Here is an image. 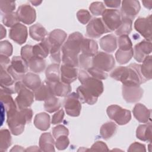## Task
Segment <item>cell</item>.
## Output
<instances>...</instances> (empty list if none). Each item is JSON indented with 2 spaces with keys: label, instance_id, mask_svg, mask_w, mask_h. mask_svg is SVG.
<instances>
[{
  "label": "cell",
  "instance_id": "32",
  "mask_svg": "<svg viewBox=\"0 0 152 152\" xmlns=\"http://www.w3.org/2000/svg\"><path fill=\"white\" fill-rule=\"evenodd\" d=\"M46 80L50 82L61 81L60 66L59 64H52L49 65L45 71Z\"/></svg>",
  "mask_w": 152,
  "mask_h": 152
},
{
  "label": "cell",
  "instance_id": "56",
  "mask_svg": "<svg viewBox=\"0 0 152 152\" xmlns=\"http://www.w3.org/2000/svg\"><path fill=\"white\" fill-rule=\"evenodd\" d=\"M0 56H1L0 57L1 68L7 70V68L11 65V62L10 61V59L8 56H6L4 55H1Z\"/></svg>",
  "mask_w": 152,
  "mask_h": 152
},
{
  "label": "cell",
  "instance_id": "4",
  "mask_svg": "<svg viewBox=\"0 0 152 152\" xmlns=\"http://www.w3.org/2000/svg\"><path fill=\"white\" fill-rule=\"evenodd\" d=\"M15 90L18 96L15 99L18 109L29 107L34 102V93L30 90L22 81H17L15 84Z\"/></svg>",
  "mask_w": 152,
  "mask_h": 152
},
{
  "label": "cell",
  "instance_id": "22",
  "mask_svg": "<svg viewBox=\"0 0 152 152\" xmlns=\"http://www.w3.org/2000/svg\"><path fill=\"white\" fill-rule=\"evenodd\" d=\"M66 33L61 29H55L52 31L47 37V39L51 46H62L63 43L66 39Z\"/></svg>",
  "mask_w": 152,
  "mask_h": 152
},
{
  "label": "cell",
  "instance_id": "44",
  "mask_svg": "<svg viewBox=\"0 0 152 152\" xmlns=\"http://www.w3.org/2000/svg\"><path fill=\"white\" fill-rule=\"evenodd\" d=\"M62 46H53L51 47L50 50V57L52 61L56 64H59L62 61Z\"/></svg>",
  "mask_w": 152,
  "mask_h": 152
},
{
  "label": "cell",
  "instance_id": "8",
  "mask_svg": "<svg viewBox=\"0 0 152 152\" xmlns=\"http://www.w3.org/2000/svg\"><path fill=\"white\" fill-rule=\"evenodd\" d=\"M102 15L103 23L110 31L116 30L121 24V14L118 10L106 9Z\"/></svg>",
  "mask_w": 152,
  "mask_h": 152
},
{
  "label": "cell",
  "instance_id": "55",
  "mask_svg": "<svg viewBox=\"0 0 152 152\" xmlns=\"http://www.w3.org/2000/svg\"><path fill=\"white\" fill-rule=\"evenodd\" d=\"M128 151H146L145 146L144 144L139 143L138 142H135L131 144L129 148L128 149Z\"/></svg>",
  "mask_w": 152,
  "mask_h": 152
},
{
  "label": "cell",
  "instance_id": "19",
  "mask_svg": "<svg viewBox=\"0 0 152 152\" xmlns=\"http://www.w3.org/2000/svg\"><path fill=\"white\" fill-rule=\"evenodd\" d=\"M60 74L61 81L70 84L77 78L78 71L76 67L62 64L60 67Z\"/></svg>",
  "mask_w": 152,
  "mask_h": 152
},
{
  "label": "cell",
  "instance_id": "20",
  "mask_svg": "<svg viewBox=\"0 0 152 152\" xmlns=\"http://www.w3.org/2000/svg\"><path fill=\"white\" fill-rule=\"evenodd\" d=\"M135 119L140 122L145 124L151 121V109L141 103H137L132 110Z\"/></svg>",
  "mask_w": 152,
  "mask_h": 152
},
{
  "label": "cell",
  "instance_id": "43",
  "mask_svg": "<svg viewBox=\"0 0 152 152\" xmlns=\"http://www.w3.org/2000/svg\"><path fill=\"white\" fill-rule=\"evenodd\" d=\"M119 49L128 50L132 49V43L128 35L120 36L118 39Z\"/></svg>",
  "mask_w": 152,
  "mask_h": 152
},
{
  "label": "cell",
  "instance_id": "38",
  "mask_svg": "<svg viewBox=\"0 0 152 152\" xmlns=\"http://www.w3.org/2000/svg\"><path fill=\"white\" fill-rule=\"evenodd\" d=\"M61 104L59 99L53 96L45 101L44 108L49 113L55 112L59 109Z\"/></svg>",
  "mask_w": 152,
  "mask_h": 152
},
{
  "label": "cell",
  "instance_id": "57",
  "mask_svg": "<svg viewBox=\"0 0 152 152\" xmlns=\"http://www.w3.org/2000/svg\"><path fill=\"white\" fill-rule=\"evenodd\" d=\"M104 3L105 5L110 8H118L121 3V1L113 0V1H104Z\"/></svg>",
  "mask_w": 152,
  "mask_h": 152
},
{
  "label": "cell",
  "instance_id": "27",
  "mask_svg": "<svg viewBox=\"0 0 152 152\" xmlns=\"http://www.w3.org/2000/svg\"><path fill=\"white\" fill-rule=\"evenodd\" d=\"M136 137L141 141L151 142L152 138L151 121L145 123V124L140 125L137 127L136 130Z\"/></svg>",
  "mask_w": 152,
  "mask_h": 152
},
{
  "label": "cell",
  "instance_id": "52",
  "mask_svg": "<svg viewBox=\"0 0 152 152\" xmlns=\"http://www.w3.org/2000/svg\"><path fill=\"white\" fill-rule=\"evenodd\" d=\"M52 134L54 138H57L61 135H68V129L62 125H58L52 129Z\"/></svg>",
  "mask_w": 152,
  "mask_h": 152
},
{
  "label": "cell",
  "instance_id": "9",
  "mask_svg": "<svg viewBox=\"0 0 152 152\" xmlns=\"http://www.w3.org/2000/svg\"><path fill=\"white\" fill-rule=\"evenodd\" d=\"M64 106L68 115L72 117L80 115L81 104L77 93L72 92L66 96L64 101Z\"/></svg>",
  "mask_w": 152,
  "mask_h": 152
},
{
  "label": "cell",
  "instance_id": "54",
  "mask_svg": "<svg viewBox=\"0 0 152 152\" xmlns=\"http://www.w3.org/2000/svg\"><path fill=\"white\" fill-rule=\"evenodd\" d=\"M64 117V111L63 109H60L58 112H56L52 116V124L53 125L60 124L62 122Z\"/></svg>",
  "mask_w": 152,
  "mask_h": 152
},
{
  "label": "cell",
  "instance_id": "7",
  "mask_svg": "<svg viewBox=\"0 0 152 152\" xmlns=\"http://www.w3.org/2000/svg\"><path fill=\"white\" fill-rule=\"evenodd\" d=\"M115 65L113 56L109 53L98 52L93 57L92 66L99 68L104 72L111 71Z\"/></svg>",
  "mask_w": 152,
  "mask_h": 152
},
{
  "label": "cell",
  "instance_id": "1",
  "mask_svg": "<svg viewBox=\"0 0 152 152\" xmlns=\"http://www.w3.org/2000/svg\"><path fill=\"white\" fill-rule=\"evenodd\" d=\"M84 39L80 32L71 34L62 46V61L63 64L77 67L78 66V54L81 52V44Z\"/></svg>",
  "mask_w": 152,
  "mask_h": 152
},
{
  "label": "cell",
  "instance_id": "48",
  "mask_svg": "<svg viewBox=\"0 0 152 152\" xmlns=\"http://www.w3.org/2000/svg\"><path fill=\"white\" fill-rule=\"evenodd\" d=\"M12 46L7 40L2 41L0 43V53L1 55L10 56L12 53Z\"/></svg>",
  "mask_w": 152,
  "mask_h": 152
},
{
  "label": "cell",
  "instance_id": "59",
  "mask_svg": "<svg viewBox=\"0 0 152 152\" xmlns=\"http://www.w3.org/2000/svg\"><path fill=\"white\" fill-rule=\"evenodd\" d=\"M6 36V30L4 27L2 25H1V39H3Z\"/></svg>",
  "mask_w": 152,
  "mask_h": 152
},
{
  "label": "cell",
  "instance_id": "47",
  "mask_svg": "<svg viewBox=\"0 0 152 152\" xmlns=\"http://www.w3.org/2000/svg\"><path fill=\"white\" fill-rule=\"evenodd\" d=\"M87 71L91 77L100 80H105L108 76V74L106 72L93 66L90 68Z\"/></svg>",
  "mask_w": 152,
  "mask_h": 152
},
{
  "label": "cell",
  "instance_id": "18",
  "mask_svg": "<svg viewBox=\"0 0 152 152\" xmlns=\"http://www.w3.org/2000/svg\"><path fill=\"white\" fill-rule=\"evenodd\" d=\"M48 84H49L50 88L55 96L59 97H66L71 91V86L69 84H66L61 81L50 82L46 79Z\"/></svg>",
  "mask_w": 152,
  "mask_h": 152
},
{
  "label": "cell",
  "instance_id": "31",
  "mask_svg": "<svg viewBox=\"0 0 152 152\" xmlns=\"http://www.w3.org/2000/svg\"><path fill=\"white\" fill-rule=\"evenodd\" d=\"M34 125L41 131H46L50 127V119L49 114L42 112L37 114L34 119Z\"/></svg>",
  "mask_w": 152,
  "mask_h": 152
},
{
  "label": "cell",
  "instance_id": "13",
  "mask_svg": "<svg viewBox=\"0 0 152 152\" xmlns=\"http://www.w3.org/2000/svg\"><path fill=\"white\" fill-rule=\"evenodd\" d=\"M17 14L20 20L23 23L31 24L33 23L36 18V12L33 7L28 4L20 5L17 10Z\"/></svg>",
  "mask_w": 152,
  "mask_h": 152
},
{
  "label": "cell",
  "instance_id": "28",
  "mask_svg": "<svg viewBox=\"0 0 152 152\" xmlns=\"http://www.w3.org/2000/svg\"><path fill=\"white\" fill-rule=\"evenodd\" d=\"M29 34L33 40L42 42L46 38L48 31L42 25L37 23L29 28Z\"/></svg>",
  "mask_w": 152,
  "mask_h": 152
},
{
  "label": "cell",
  "instance_id": "30",
  "mask_svg": "<svg viewBox=\"0 0 152 152\" xmlns=\"http://www.w3.org/2000/svg\"><path fill=\"white\" fill-rule=\"evenodd\" d=\"M22 83L28 88L33 91L36 90L42 83L39 76L32 72H28L25 74L22 79Z\"/></svg>",
  "mask_w": 152,
  "mask_h": 152
},
{
  "label": "cell",
  "instance_id": "41",
  "mask_svg": "<svg viewBox=\"0 0 152 152\" xmlns=\"http://www.w3.org/2000/svg\"><path fill=\"white\" fill-rule=\"evenodd\" d=\"M3 24L8 27H12L15 25L20 23V20L17 12H12L7 14H4L2 18Z\"/></svg>",
  "mask_w": 152,
  "mask_h": 152
},
{
  "label": "cell",
  "instance_id": "34",
  "mask_svg": "<svg viewBox=\"0 0 152 152\" xmlns=\"http://www.w3.org/2000/svg\"><path fill=\"white\" fill-rule=\"evenodd\" d=\"M28 68L35 73H40L46 68V61L43 58L33 56L27 62Z\"/></svg>",
  "mask_w": 152,
  "mask_h": 152
},
{
  "label": "cell",
  "instance_id": "15",
  "mask_svg": "<svg viewBox=\"0 0 152 152\" xmlns=\"http://www.w3.org/2000/svg\"><path fill=\"white\" fill-rule=\"evenodd\" d=\"M81 84L94 96L97 98L103 92V82L100 80L91 77L90 75L81 83Z\"/></svg>",
  "mask_w": 152,
  "mask_h": 152
},
{
  "label": "cell",
  "instance_id": "5",
  "mask_svg": "<svg viewBox=\"0 0 152 152\" xmlns=\"http://www.w3.org/2000/svg\"><path fill=\"white\" fill-rule=\"evenodd\" d=\"M28 68V64L21 56H14L7 71L15 81H22Z\"/></svg>",
  "mask_w": 152,
  "mask_h": 152
},
{
  "label": "cell",
  "instance_id": "16",
  "mask_svg": "<svg viewBox=\"0 0 152 152\" xmlns=\"http://www.w3.org/2000/svg\"><path fill=\"white\" fill-rule=\"evenodd\" d=\"M134 50V58L138 62H142L151 52V43L147 40H143L137 43Z\"/></svg>",
  "mask_w": 152,
  "mask_h": 152
},
{
  "label": "cell",
  "instance_id": "36",
  "mask_svg": "<svg viewBox=\"0 0 152 152\" xmlns=\"http://www.w3.org/2000/svg\"><path fill=\"white\" fill-rule=\"evenodd\" d=\"M121 24L119 27L115 30V33L117 36L128 35L132 31V21L130 18L121 17Z\"/></svg>",
  "mask_w": 152,
  "mask_h": 152
},
{
  "label": "cell",
  "instance_id": "26",
  "mask_svg": "<svg viewBox=\"0 0 152 152\" xmlns=\"http://www.w3.org/2000/svg\"><path fill=\"white\" fill-rule=\"evenodd\" d=\"M81 51L83 54L94 56L98 52L97 42L91 39L84 38L81 44Z\"/></svg>",
  "mask_w": 152,
  "mask_h": 152
},
{
  "label": "cell",
  "instance_id": "10",
  "mask_svg": "<svg viewBox=\"0 0 152 152\" xmlns=\"http://www.w3.org/2000/svg\"><path fill=\"white\" fill-rule=\"evenodd\" d=\"M110 31L105 26L101 18H94L91 20L86 27L87 35L91 38H99L102 34Z\"/></svg>",
  "mask_w": 152,
  "mask_h": 152
},
{
  "label": "cell",
  "instance_id": "61",
  "mask_svg": "<svg viewBox=\"0 0 152 152\" xmlns=\"http://www.w3.org/2000/svg\"><path fill=\"white\" fill-rule=\"evenodd\" d=\"M33 5L34 6H37V5H39L42 2V1H30Z\"/></svg>",
  "mask_w": 152,
  "mask_h": 152
},
{
  "label": "cell",
  "instance_id": "11",
  "mask_svg": "<svg viewBox=\"0 0 152 152\" xmlns=\"http://www.w3.org/2000/svg\"><path fill=\"white\" fill-rule=\"evenodd\" d=\"M134 28L145 40H151V15L139 17L134 23Z\"/></svg>",
  "mask_w": 152,
  "mask_h": 152
},
{
  "label": "cell",
  "instance_id": "45",
  "mask_svg": "<svg viewBox=\"0 0 152 152\" xmlns=\"http://www.w3.org/2000/svg\"><path fill=\"white\" fill-rule=\"evenodd\" d=\"M1 12L2 14H7L12 12L15 8V2L14 1H1Z\"/></svg>",
  "mask_w": 152,
  "mask_h": 152
},
{
  "label": "cell",
  "instance_id": "17",
  "mask_svg": "<svg viewBox=\"0 0 152 152\" xmlns=\"http://www.w3.org/2000/svg\"><path fill=\"white\" fill-rule=\"evenodd\" d=\"M27 36V28L24 24L18 23L10 30V38L19 45L24 43L26 42Z\"/></svg>",
  "mask_w": 152,
  "mask_h": 152
},
{
  "label": "cell",
  "instance_id": "6",
  "mask_svg": "<svg viewBox=\"0 0 152 152\" xmlns=\"http://www.w3.org/2000/svg\"><path fill=\"white\" fill-rule=\"evenodd\" d=\"M106 112L108 117L110 119L115 121L119 125L128 124L131 119V114L129 110L116 104L108 106Z\"/></svg>",
  "mask_w": 152,
  "mask_h": 152
},
{
  "label": "cell",
  "instance_id": "37",
  "mask_svg": "<svg viewBox=\"0 0 152 152\" xmlns=\"http://www.w3.org/2000/svg\"><path fill=\"white\" fill-rule=\"evenodd\" d=\"M133 49L128 50H122L118 49L115 53V58L119 64L124 65L127 64L131 59V58L133 57Z\"/></svg>",
  "mask_w": 152,
  "mask_h": 152
},
{
  "label": "cell",
  "instance_id": "24",
  "mask_svg": "<svg viewBox=\"0 0 152 152\" xmlns=\"http://www.w3.org/2000/svg\"><path fill=\"white\" fill-rule=\"evenodd\" d=\"M55 142L50 132L43 133L39 138V148L42 151H55Z\"/></svg>",
  "mask_w": 152,
  "mask_h": 152
},
{
  "label": "cell",
  "instance_id": "12",
  "mask_svg": "<svg viewBox=\"0 0 152 152\" xmlns=\"http://www.w3.org/2000/svg\"><path fill=\"white\" fill-rule=\"evenodd\" d=\"M122 96L127 103H135L139 101L142 97L143 89L138 85H122Z\"/></svg>",
  "mask_w": 152,
  "mask_h": 152
},
{
  "label": "cell",
  "instance_id": "21",
  "mask_svg": "<svg viewBox=\"0 0 152 152\" xmlns=\"http://www.w3.org/2000/svg\"><path fill=\"white\" fill-rule=\"evenodd\" d=\"M51 46L47 39V37L39 44H36L33 46V56L46 58L50 53Z\"/></svg>",
  "mask_w": 152,
  "mask_h": 152
},
{
  "label": "cell",
  "instance_id": "3",
  "mask_svg": "<svg viewBox=\"0 0 152 152\" xmlns=\"http://www.w3.org/2000/svg\"><path fill=\"white\" fill-rule=\"evenodd\" d=\"M7 114V122L10 132L14 135L23 133L25 125L31 122L33 117V111L29 108L18 109L15 107L6 111Z\"/></svg>",
  "mask_w": 152,
  "mask_h": 152
},
{
  "label": "cell",
  "instance_id": "58",
  "mask_svg": "<svg viewBox=\"0 0 152 152\" xmlns=\"http://www.w3.org/2000/svg\"><path fill=\"white\" fill-rule=\"evenodd\" d=\"M142 3L143 4V5L149 10L151 9L152 7V1H142Z\"/></svg>",
  "mask_w": 152,
  "mask_h": 152
},
{
  "label": "cell",
  "instance_id": "25",
  "mask_svg": "<svg viewBox=\"0 0 152 152\" xmlns=\"http://www.w3.org/2000/svg\"><path fill=\"white\" fill-rule=\"evenodd\" d=\"M100 48L105 52L111 53L117 48V39L113 34H107L100 39Z\"/></svg>",
  "mask_w": 152,
  "mask_h": 152
},
{
  "label": "cell",
  "instance_id": "49",
  "mask_svg": "<svg viewBox=\"0 0 152 152\" xmlns=\"http://www.w3.org/2000/svg\"><path fill=\"white\" fill-rule=\"evenodd\" d=\"M69 144V140L68 138V135H61L56 138L55 146L57 149L59 150H64L66 149Z\"/></svg>",
  "mask_w": 152,
  "mask_h": 152
},
{
  "label": "cell",
  "instance_id": "35",
  "mask_svg": "<svg viewBox=\"0 0 152 152\" xmlns=\"http://www.w3.org/2000/svg\"><path fill=\"white\" fill-rule=\"evenodd\" d=\"M117 125L113 122H107L102 125L100 129V134L104 140L110 138L116 132Z\"/></svg>",
  "mask_w": 152,
  "mask_h": 152
},
{
  "label": "cell",
  "instance_id": "23",
  "mask_svg": "<svg viewBox=\"0 0 152 152\" xmlns=\"http://www.w3.org/2000/svg\"><path fill=\"white\" fill-rule=\"evenodd\" d=\"M34 94L36 100L37 101H45L54 96L46 80L34 91Z\"/></svg>",
  "mask_w": 152,
  "mask_h": 152
},
{
  "label": "cell",
  "instance_id": "40",
  "mask_svg": "<svg viewBox=\"0 0 152 152\" xmlns=\"http://www.w3.org/2000/svg\"><path fill=\"white\" fill-rule=\"evenodd\" d=\"M1 135V145L0 150L5 151L8 147L11 145V136L10 131L8 129H1L0 131Z\"/></svg>",
  "mask_w": 152,
  "mask_h": 152
},
{
  "label": "cell",
  "instance_id": "29",
  "mask_svg": "<svg viewBox=\"0 0 152 152\" xmlns=\"http://www.w3.org/2000/svg\"><path fill=\"white\" fill-rule=\"evenodd\" d=\"M77 94L81 102L87 103L88 104H94L97 101V97L94 96L83 85L77 88Z\"/></svg>",
  "mask_w": 152,
  "mask_h": 152
},
{
  "label": "cell",
  "instance_id": "39",
  "mask_svg": "<svg viewBox=\"0 0 152 152\" xmlns=\"http://www.w3.org/2000/svg\"><path fill=\"white\" fill-rule=\"evenodd\" d=\"M1 88H14L12 86L15 80L7 69L1 68Z\"/></svg>",
  "mask_w": 152,
  "mask_h": 152
},
{
  "label": "cell",
  "instance_id": "53",
  "mask_svg": "<svg viewBox=\"0 0 152 152\" xmlns=\"http://www.w3.org/2000/svg\"><path fill=\"white\" fill-rule=\"evenodd\" d=\"M88 150L94 151H108V147L107 145L103 142V141H96L93 145L91 146V148Z\"/></svg>",
  "mask_w": 152,
  "mask_h": 152
},
{
  "label": "cell",
  "instance_id": "60",
  "mask_svg": "<svg viewBox=\"0 0 152 152\" xmlns=\"http://www.w3.org/2000/svg\"><path fill=\"white\" fill-rule=\"evenodd\" d=\"M11 151H24V150L22 148V147L19 145H15L11 150Z\"/></svg>",
  "mask_w": 152,
  "mask_h": 152
},
{
  "label": "cell",
  "instance_id": "33",
  "mask_svg": "<svg viewBox=\"0 0 152 152\" xmlns=\"http://www.w3.org/2000/svg\"><path fill=\"white\" fill-rule=\"evenodd\" d=\"M151 55L147 56L140 65V71L145 81L151 79L152 77V58Z\"/></svg>",
  "mask_w": 152,
  "mask_h": 152
},
{
  "label": "cell",
  "instance_id": "46",
  "mask_svg": "<svg viewBox=\"0 0 152 152\" xmlns=\"http://www.w3.org/2000/svg\"><path fill=\"white\" fill-rule=\"evenodd\" d=\"M89 10L93 15L95 16H99L102 15L103 12L106 9L103 2H94L90 5Z\"/></svg>",
  "mask_w": 152,
  "mask_h": 152
},
{
  "label": "cell",
  "instance_id": "2",
  "mask_svg": "<svg viewBox=\"0 0 152 152\" xmlns=\"http://www.w3.org/2000/svg\"><path fill=\"white\" fill-rule=\"evenodd\" d=\"M110 77L119 81L122 85H138L146 82L140 71V65L133 63L128 66H119L115 68L110 74Z\"/></svg>",
  "mask_w": 152,
  "mask_h": 152
},
{
  "label": "cell",
  "instance_id": "14",
  "mask_svg": "<svg viewBox=\"0 0 152 152\" xmlns=\"http://www.w3.org/2000/svg\"><path fill=\"white\" fill-rule=\"evenodd\" d=\"M141 9L139 1L135 0H125L122 2L121 17H126L133 20Z\"/></svg>",
  "mask_w": 152,
  "mask_h": 152
},
{
  "label": "cell",
  "instance_id": "42",
  "mask_svg": "<svg viewBox=\"0 0 152 152\" xmlns=\"http://www.w3.org/2000/svg\"><path fill=\"white\" fill-rule=\"evenodd\" d=\"M93 57L81 53L78 56V66L81 69L87 71L92 66Z\"/></svg>",
  "mask_w": 152,
  "mask_h": 152
},
{
  "label": "cell",
  "instance_id": "51",
  "mask_svg": "<svg viewBox=\"0 0 152 152\" xmlns=\"http://www.w3.org/2000/svg\"><path fill=\"white\" fill-rule=\"evenodd\" d=\"M33 56V46L26 45L21 48V57L26 61L27 63Z\"/></svg>",
  "mask_w": 152,
  "mask_h": 152
},
{
  "label": "cell",
  "instance_id": "50",
  "mask_svg": "<svg viewBox=\"0 0 152 152\" xmlns=\"http://www.w3.org/2000/svg\"><path fill=\"white\" fill-rule=\"evenodd\" d=\"M77 17L78 20L83 24H86L89 23L91 18L89 11L84 9L80 10L77 12Z\"/></svg>",
  "mask_w": 152,
  "mask_h": 152
}]
</instances>
